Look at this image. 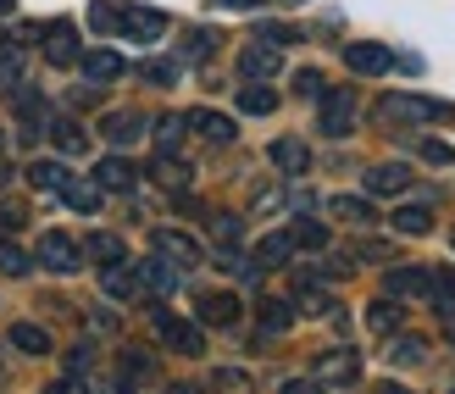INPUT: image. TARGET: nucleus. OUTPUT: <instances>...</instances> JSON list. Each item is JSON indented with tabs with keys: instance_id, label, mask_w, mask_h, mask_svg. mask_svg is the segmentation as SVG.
<instances>
[{
	"instance_id": "nucleus-51",
	"label": "nucleus",
	"mask_w": 455,
	"mask_h": 394,
	"mask_svg": "<svg viewBox=\"0 0 455 394\" xmlns=\"http://www.w3.org/2000/svg\"><path fill=\"white\" fill-rule=\"evenodd\" d=\"M6 178H12V173H6V167H0V183H6Z\"/></svg>"
},
{
	"instance_id": "nucleus-9",
	"label": "nucleus",
	"mask_w": 455,
	"mask_h": 394,
	"mask_svg": "<svg viewBox=\"0 0 455 394\" xmlns=\"http://www.w3.org/2000/svg\"><path fill=\"white\" fill-rule=\"evenodd\" d=\"M34 261H39V267H51V272H78V261H84V245H78V239H67V234H44Z\"/></svg>"
},
{
	"instance_id": "nucleus-6",
	"label": "nucleus",
	"mask_w": 455,
	"mask_h": 394,
	"mask_svg": "<svg viewBox=\"0 0 455 394\" xmlns=\"http://www.w3.org/2000/svg\"><path fill=\"white\" fill-rule=\"evenodd\" d=\"M156 256H167L178 272H184V267H200V261H206V250H200V239H189V234H178V228H156Z\"/></svg>"
},
{
	"instance_id": "nucleus-7",
	"label": "nucleus",
	"mask_w": 455,
	"mask_h": 394,
	"mask_svg": "<svg viewBox=\"0 0 455 394\" xmlns=\"http://www.w3.org/2000/svg\"><path fill=\"white\" fill-rule=\"evenodd\" d=\"M355 128V89H323V133L328 139H345Z\"/></svg>"
},
{
	"instance_id": "nucleus-17",
	"label": "nucleus",
	"mask_w": 455,
	"mask_h": 394,
	"mask_svg": "<svg viewBox=\"0 0 455 394\" xmlns=\"http://www.w3.org/2000/svg\"><path fill=\"white\" fill-rule=\"evenodd\" d=\"M200 139H212V145H228V139H234V117H228V111H189L184 117Z\"/></svg>"
},
{
	"instance_id": "nucleus-38",
	"label": "nucleus",
	"mask_w": 455,
	"mask_h": 394,
	"mask_svg": "<svg viewBox=\"0 0 455 394\" xmlns=\"http://www.w3.org/2000/svg\"><path fill=\"white\" fill-rule=\"evenodd\" d=\"M156 178H162L167 189H184V183H189V167H184V161H172V156H162V167H156Z\"/></svg>"
},
{
	"instance_id": "nucleus-26",
	"label": "nucleus",
	"mask_w": 455,
	"mask_h": 394,
	"mask_svg": "<svg viewBox=\"0 0 455 394\" xmlns=\"http://www.w3.org/2000/svg\"><path fill=\"white\" fill-rule=\"evenodd\" d=\"M289 256H294V239H289V234H267V239L256 245V261H261V267H283Z\"/></svg>"
},
{
	"instance_id": "nucleus-45",
	"label": "nucleus",
	"mask_w": 455,
	"mask_h": 394,
	"mask_svg": "<svg viewBox=\"0 0 455 394\" xmlns=\"http://www.w3.org/2000/svg\"><path fill=\"white\" fill-rule=\"evenodd\" d=\"M300 311L323 317V311H328V294H323V289H306V284H300Z\"/></svg>"
},
{
	"instance_id": "nucleus-1",
	"label": "nucleus",
	"mask_w": 455,
	"mask_h": 394,
	"mask_svg": "<svg viewBox=\"0 0 455 394\" xmlns=\"http://www.w3.org/2000/svg\"><path fill=\"white\" fill-rule=\"evenodd\" d=\"M450 117L444 101H427V95H383L378 101V123H439Z\"/></svg>"
},
{
	"instance_id": "nucleus-53",
	"label": "nucleus",
	"mask_w": 455,
	"mask_h": 394,
	"mask_svg": "<svg viewBox=\"0 0 455 394\" xmlns=\"http://www.w3.org/2000/svg\"><path fill=\"white\" fill-rule=\"evenodd\" d=\"M0 145H6V139H0Z\"/></svg>"
},
{
	"instance_id": "nucleus-32",
	"label": "nucleus",
	"mask_w": 455,
	"mask_h": 394,
	"mask_svg": "<svg viewBox=\"0 0 455 394\" xmlns=\"http://www.w3.org/2000/svg\"><path fill=\"white\" fill-rule=\"evenodd\" d=\"M28 183H34V189H61V183H67V167H61V161H34V167H28Z\"/></svg>"
},
{
	"instance_id": "nucleus-15",
	"label": "nucleus",
	"mask_w": 455,
	"mask_h": 394,
	"mask_svg": "<svg viewBox=\"0 0 455 394\" xmlns=\"http://www.w3.org/2000/svg\"><path fill=\"white\" fill-rule=\"evenodd\" d=\"M239 73L244 78H272V73H278V44H244V51H239Z\"/></svg>"
},
{
	"instance_id": "nucleus-49",
	"label": "nucleus",
	"mask_w": 455,
	"mask_h": 394,
	"mask_svg": "<svg viewBox=\"0 0 455 394\" xmlns=\"http://www.w3.org/2000/svg\"><path fill=\"white\" fill-rule=\"evenodd\" d=\"M217 6H234V12H250V6H261V0H217Z\"/></svg>"
},
{
	"instance_id": "nucleus-30",
	"label": "nucleus",
	"mask_w": 455,
	"mask_h": 394,
	"mask_svg": "<svg viewBox=\"0 0 455 394\" xmlns=\"http://www.w3.org/2000/svg\"><path fill=\"white\" fill-rule=\"evenodd\" d=\"M51 139H56V150H61V156H84V145H89L78 123H51Z\"/></svg>"
},
{
	"instance_id": "nucleus-10",
	"label": "nucleus",
	"mask_w": 455,
	"mask_h": 394,
	"mask_svg": "<svg viewBox=\"0 0 455 394\" xmlns=\"http://www.w3.org/2000/svg\"><path fill=\"white\" fill-rule=\"evenodd\" d=\"M100 289H106L111 300H140V294H145V284H140V267H133L128 256H123V261H106V272H100Z\"/></svg>"
},
{
	"instance_id": "nucleus-50",
	"label": "nucleus",
	"mask_w": 455,
	"mask_h": 394,
	"mask_svg": "<svg viewBox=\"0 0 455 394\" xmlns=\"http://www.w3.org/2000/svg\"><path fill=\"white\" fill-rule=\"evenodd\" d=\"M0 12H12V0H0Z\"/></svg>"
},
{
	"instance_id": "nucleus-43",
	"label": "nucleus",
	"mask_w": 455,
	"mask_h": 394,
	"mask_svg": "<svg viewBox=\"0 0 455 394\" xmlns=\"http://www.w3.org/2000/svg\"><path fill=\"white\" fill-rule=\"evenodd\" d=\"M294 95H306V101H323V73H294Z\"/></svg>"
},
{
	"instance_id": "nucleus-34",
	"label": "nucleus",
	"mask_w": 455,
	"mask_h": 394,
	"mask_svg": "<svg viewBox=\"0 0 455 394\" xmlns=\"http://www.w3.org/2000/svg\"><path fill=\"white\" fill-rule=\"evenodd\" d=\"M289 239H294V245H306V250H323V245H328V228H323V222H311V217H300V222L289 228Z\"/></svg>"
},
{
	"instance_id": "nucleus-19",
	"label": "nucleus",
	"mask_w": 455,
	"mask_h": 394,
	"mask_svg": "<svg viewBox=\"0 0 455 394\" xmlns=\"http://www.w3.org/2000/svg\"><path fill=\"white\" fill-rule=\"evenodd\" d=\"M140 284H145L150 294H172V289H178V267H172L167 256H150V261H140Z\"/></svg>"
},
{
	"instance_id": "nucleus-31",
	"label": "nucleus",
	"mask_w": 455,
	"mask_h": 394,
	"mask_svg": "<svg viewBox=\"0 0 455 394\" xmlns=\"http://www.w3.org/2000/svg\"><path fill=\"white\" fill-rule=\"evenodd\" d=\"M328 212H333V217H345V222H372V205H367V200H355V195H333V200H328Z\"/></svg>"
},
{
	"instance_id": "nucleus-2",
	"label": "nucleus",
	"mask_w": 455,
	"mask_h": 394,
	"mask_svg": "<svg viewBox=\"0 0 455 394\" xmlns=\"http://www.w3.org/2000/svg\"><path fill=\"white\" fill-rule=\"evenodd\" d=\"M117 34L140 39V44H156L167 34V12H156V6H117Z\"/></svg>"
},
{
	"instance_id": "nucleus-12",
	"label": "nucleus",
	"mask_w": 455,
	"mask_h": 394,
	"mask_svg": "<svg viewBox=\"0 0 455 394\" xmlns=\"http://www.w3.org/2000/svg\"><path fill=\"white\" fill-rule=\"evenodd\" d=\"M100 133H106V139H111L117 150H128V145H140V133H145V117H140V111H106Z\"/></svg>"
},
{
	"instance_id": "nucleus-14",
	"label": "nucleus",
	"mask_w": 455,
	"mask_h": 394,
	"mask_svg": "<svg viewBox=\"0 0 455 394\" xmlns=\"http://www.w3.org/2000/svg\"><path fill=\"white\" fill-rule=\"evenodd\" d=\"M272 167H283L289 178H300L306 167H311V150H306V139H272Z\"/></svg>"
},
{
	"instance_id": "nucleus-3",
	"label": "nucleus",
	"mask_w": 455,
	"mask_h": 394,
	"mask_svg": "<svg viewBox=\"0 0 455 394\" xmlns=\"http://www.w3.org/2000/svg\"><path fill=\"white\" fill-rule=\"evenodd\" d=\"M44 61H51V67H73V61H84V44H78V28H73V22H44Z\"/></svg>"
},
{
	"instance_id": "nucleus-8",
	"label": "nucleus",
	"mask_w": 455,
	"mask_h": 394,
	"mask_svg": "<svg viewBox=\"0 0 455 394\" xmlns=\"http://www.w3.org/2000/svg\"><path fill=\"white\" fill-rule=\"evenodd\" d=\"M361 378V356L355 350H328V356H316V366H311V383H355Z\"/></svg>"
},
{
	"instance_id": "nucleus-36",
	"label": "nucleus",
	"mask_w": 455,
	"mask_h": 394,
	"mask_svg": "<svg viewBox=\"0 0 455 394\" xmlns=\"http://www.w3.org/2000/svg\"><path fill=\"white\" fill-rule=\"evenodd\" d=\"M28 267H34L28 250H17L12 239H0V272H12V277H17V272H28Z\"/></svg>"
},
{
	"instance_id": "nucleus-22",
	"label": "nucleus",
	"mask_w": 455,
	"mask_h": 394,
	"mask_svg": "<svg viewBox=\"0 0 455 394\" xmlns=\"http://www.w3.org/2000/svg\"><path fill=\"white\" fill-rule=\"evenodd\" d=\"M12 344H17L22 356H51V334H44L39 322H17V328H12Z\"/></svg>"
},
{
	"instance_id": "nucleus-46",
	"label": "nucleus",
	"mask_w": 455,
	"mask_h": 394,
	"mask_svg": "<svg viewBox=\"0 0 455 394\" xmlns=\"http://www.w3.org/2000/svg\"><path fill=\"white\" fill-rule=\"evenodd\" d=\"M422 156L434 161V167H450V161H455V150H450V145H439V139H427V145H422Z\"/></svg>"
},
{
	"instance_id": "nucleus-33",
	"label": "nucleus",
	"mask_w": 455,
	"mask_h": 394,
	"mask_svg": "<svg viewBox=\"0 0 455 394\" xmlns=\"http://www.w3.org/2000/svg\"><path fill=\"white\" fill-rule=\"evenodd\" d=\"M422 356H427V344H422L417 334H400V339L389 344V361H400V366H417Z\"/></svg>"
},
{
	"instance_id": "nucleus-29",
	"label": "nucleus",
	"mask_w": 455,
	"mask_h": 394,
	"mask_svg": "<svg viewBox=\"0 0 455 394\" xmlns=\"http://www.w3.org/2000/svg\"><path fill=\"white\" fill-rule=\"evenodd\" d=\"M184 117H162V123H156V150H162V156H178V145H184Z\"/></svg>"
},
{
	"instance_id": "nucleus-20",
	"label": "nucleus",
	"mask_w": 455,
	"mask_h": 394,
	"mask_svg": "<svg viewBox=\"0 0 455 394\" xmlns=\"http://www.w3.org/2000/svg\"><path fill=\"white\" fill-rule=\"evenodd\" d=\"M84 73L95 78V84H111V78L128 73V61H123L117 51H84Z\"/></svg>"
},
{
	"instance_id": "nucleus-42",
	"label": "nucleus",
	"mask_w": 455,
	"mask_h": 394,
	"mask_svg": "<svg viewBox=\"0 0 455 394\" xmlns=\"http://www.w3.org/2000/svg\"><path fill=\"white\" fill-rule=\"evenodd\" d=\"M89 28L111 34V28H117V6H106V0H95V6H89Z\"/></svg>"
},
{
	"instance_id": "nucleus-23",
	"label": "nucleus",
	"mask_w": 455,
	"mask_h": 394,
	"mask_svg": "<svg viewBox=\"0 0 455 394\" xmlns=\"http://www.w3.org/2000/svg\"><path fill=\"white\" fill-rule=\"evenodd\" d=\"M400 322H405V306H400V300H372V311H367V328H372V334H395Z\"/></svg>"
},
{
	"instance_id": "nucleus-18",
	"label": "nucleus",
	"mask_w": 455,
	"mask_h": 394,
	"mask_svg": "<svg viewBox=\"0 0 455 394\" xmlns=\"http://www.w3.org/2000/svg\"><path fill=\"white\" fill-rule=\"evenodd\" d=\"M95 183H100V189H117V195H128L133 183H140V173H133V161H123V156H106V161H100V173H95Z\"/></svg>"
},
{
	"instance_id": "nucleus-13",
	"label": "nucleus",
	"mask_w": 455,
	"mask_h": 394,
	"mask_svg": "<svg viewBox=\"0 0 455 394\" xmlns=\"http://www.w3.org/2000/svg\"><path fill=\"white\" fill-rule=\"evenodd\" d=\"M411 189V173L400 161H383V167H367V195H405Z\"/></svg>"
},
{
	"instance_id": "nucleus-37",
	"label": "nucleus",
	"mask_w": 455,
	"mask_h": 394,
	"mask_svg": "<svg viewBox=\"0 0 455 394\" xmlns=\"http://www.w3.org/2000/svg\"><path fill=\"white\" fill-rule=\"evenodd\" d=\"M123 378H128V383L156 378V361H150V356H140V350H128V356H123Z\"/></svg>"
},
{
	"instance_id": "nucleus-16",
	"label": "nucleus",
	"mask_w": 455,
	"mask_h": 394,
	"mask_svg": "<svg viewBox=\"0 0 455 394\" xmlns=\"http://www.w3.org/2000/svg\"><path fill=\"white\" fill-rule=\"evenodd\" d=\"M100 195H106V189H100L95 178H73V173H67V183H61V200L73 205V212H84V217L100 212Z\"/></svg>"
},
{
	"instance_id": "nucleus-5",
	"label": "nucleus",
	"mask_w": 455,
	"mask_h": 394,
	"mask_svg": "<svg viewBox=\"0 0 455 394\" xmlns=\"http://www.w3.org/2000/svg\"><path fill=\"white\" fill-rule=\"evenodd\" d=\"M345 67H350V73H361V78H383V73L395 67V56H389V44L350 39V44H345Z\"/></svg>"
},
{
	"instance_id": "nucleus-52",
	"label": "nucleus",
	"mask_w": 455,
	"mask_h": 394,
	"mask_svg": "<svg viewBox=\"0 0 455 394\" xmlns=\"http://www.w3.org/2000/svg\"><path fill=\"white\" fill-rule=\"evenodd\" d=\"M289 6H300V0H289Z\"/></svg>"
},
{
	"instance_id": "nucleus-28",
	"label": "nucleus",
	"mask_w": 455,
	"mask_h": 394,
	"mask_svg": "<svg viewBox=\"0 0 455 394\" xmlns=\"http://www.w3.org/2000/svg\"><path fill=\"white\" fill-rule=\"evenodd\" d=\"M294 306L289 300H261V334H289Z\"/></svg>"
},
{
	"instance_id": "nucleus-27",
	"label": "nucleus",
	"mask_w": 455,
	"mask_h": 394,
	"mask_svg": "<svg viewBox=\"0 0 455 394\" xmlns=\"http://www.w3.org/2000/svg\"><path fill=\"white\" fill-rule=\"evenodd\" d=\"M84 256H95V261H123L128 245H123L117 234H89V239H84Z\"/></svg>"
},
{
	"instance_id": "nucleus-48",
	"label": "nucleus",
	"mask_w": 455,
	"mask_h": 394,
	"mask_svg": "<svg viewBox=\"0 0 455 394\" xmlns=\"http://www.w3.org/2000/svg\"><path fill=\"white\" fill-rule=\"evenodd\" d=\"M17 222H22V212H17V205H0V234H12Z\"/></svg>"
},
{
	"instance_id": "nucleus-41",
	"label": "nucleus",
	"mask_w": 455,
	"mask_h": 394,
	"mask_svg": "<svg viewBox=\"0 0 455 394\" xmlns=\"http://www.w3.org/2000/svg\"><path fill=\"white\" fill-rule=\"evenodd\" d=\"M222 34H206V28H200V34H189L184 39V61H200V56H212V44H217Z\"/></svg>"
},
{
	"instance_id": "nucleus-11",
	"label": "nucleus",
	"mask_w": 455,
	"mask_h": 394,
	"mask_svg": "<svg viewBox=\"0 0 455 394\" xmlns=\"http://www.w3.org/2000/svg\"><path fill=\"white\" fill-rule=\"evenodd\" d=\"M383 289H389L395 300H422L427 289H434V272H422V267H389Z\"/></svg>"
},
{
	"instance_id": "nucleus-4",
	"label": "nucleus",
	"mask_w": 455,
	"mask_h": 394,
	"mask_svg": "<svg viewBox=\"0 0 455 394\" xmlns=\"http://www.w3.org/2000/svg\"><path fill=\"white\" fill-rule=\"evenodd\" d=\"M156 334H162V344H167V350H178V356H200V350H206V334H200L195 322H184V317L156 311Z\"/></svg>"
},
{
	"instance_id": "nucleus-39",
	"label": "nucleus",
	"mask_w": 455,
	"mask_h": 394,
	"mask_svg": "<svg viewBox=\"0 0 455 394\" xmlns=\"http://www.w3.org/2000/svg\"><path fill=\"white\" fill-rule=\"evenodd\" d=\"M212 234H217V245L234 250V245H239V234H244V222H239V217H212Z\"/></svg>"
},
{
	"instance_id": "nucleus-44",
	"label": "nucleus",
	"mask_w": 455,
	"mask_h": 394,
	"mask_svg": "<svg viewBox=\"0 0 455 394\" xmlns=\"http://www.w3.org/2000/svg\"><path fill=\"white\" fill-rule=\"evenodd\" d=\"M140 73H145L150 84H172V78H178V61H145Z\"/></svg>"
},
{
	"instance_id": "nucleus-21",
	"label": "nucleus",
	"mask_w": 455,
	"mask_h": 394,
	"mask_svg": "<svg viewBox=\"0 0 455 394\" xmlns=\"http://www.w3.org/2000/svg\"><path fill=\"white\" fill-rule=\"evenodd\" d=\"M200 322H212V328L239 322V300L234 294H206V300H200Z\"/></svg>"
},
{
	"instance_id": "nucleus-40",
	"label": "nucleus",
	"mask_w": 455,
	"mask_h": 394,
	"mask_svg": "<svg viewBox=\"0 0 455 394\" xmlns=\"http://www.w3.org/2000/svg\"><path fill=\"white\" fill-rule=\"evenodd\" d=\"M256 39H267V44H278V51H283V44H294L300 34H294L289 22H261V28H256Z\"/></svg>"
},
{
	"instance_id": "nucleus-25",
	"label": "nucleus",
	"mask_w": 455,
	"mask_h": 394,
	"mask_svg": "<svg viewBox=\"0 0 455 394\" xmlns=\"http://www.w3.org/2000/svg\"><path fill=\"white\" fill-rule=\"evenodd\" d=\"M427 228H434V212H427V205H400L395 212V234H427Z\"/></svg>"
},
{
	"instance_id": "nucleus-35",
	"label": "nucleus",
	"mask_w": 455,
	"mask_h": 394,
	"mask_svg": "<svg viewBox=\"0 0 455 394\" xmlns=\"http://www.w3.org/2000/svg\"><path fill=\"white\" fill-rule=\"evenodd\" d=\"M22 84V44H0V89Z\"/></svg>"
},
{
	"instance_id": "nucleus-24",
	"label": "nucleus",
	"mask_w": 455,
	"mask_h": 394,
	"mask_svg": "<svg viewBox=\"0 0 455 394\" xmlns=\"http://www.w3.org/2000/svg\"><path fill=\"white\" fill-rule=\"evenodd\" d=\"M239 111H250V117H267V111H278V95H272L267 84H244V89H239Z\"/></svg>"
},
{
	"instance_id": "nucleus-47",
	"label": "nucleus",
	"mask_w": 455,
	"mask_h": 394,
	"mask_svg": "<svg viewBox=\"0 0 455 394\" xmlns=\"http://www.w3.org/2000/svg\"><path fill=\"white\" fill-rule=\"evenodd\" d=\"M212 383H217V389H250V378L239 373V366H222V373H217Z\"/></svg>"
}]
</instances>
